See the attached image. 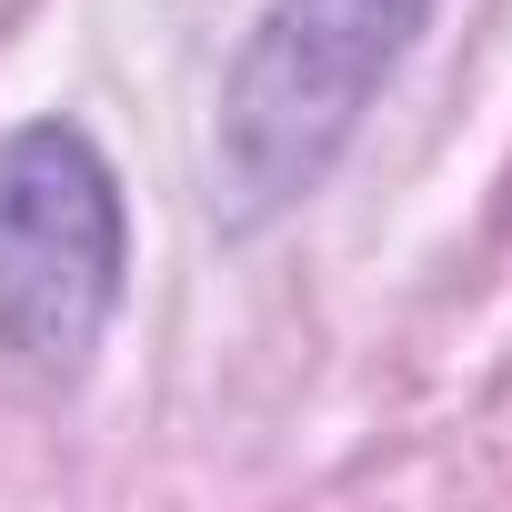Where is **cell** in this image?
Here are the masks:
<instances>
[{"label":"cell","mask_w":512,"mask_h":512,"mask_svg":"<svg viewBox=\"0 0 512 512\" xmlns=\"http://www.w3.org/2000/svg\"><path fill=\"white\" fill-rule=\"evenodd\" d=\"M131 292V201L111 151L41 111L0 131V362L21 382H81Z\"/></svg>","instance_id":"cell-2"},{"label":"cell","mask_w":512,"mask_h":512,"mask_svg":"<svg viewBox=\"0 0 512 512\" xmlns=\"http://www.w3.org/2000/svg\"><path fill=\"white\" fill-rule=\"evenodd\" d=\"M442 0H262L211 101V221L231 241L292 221L342 151L362 141L372 101L402 81Z\"/></svg>","instance_id":"cell-1"}]
</instances>
